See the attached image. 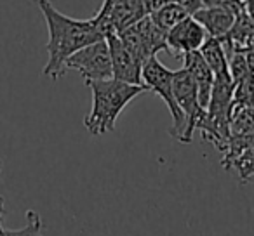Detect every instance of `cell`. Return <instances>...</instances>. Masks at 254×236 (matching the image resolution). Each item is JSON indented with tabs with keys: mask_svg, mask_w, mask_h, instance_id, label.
Segmentation results:
<instances>
[{
	"mask_svg": "<svg viewBox=\"0 0 254 236\" xmlns=\"http://www.w3.org/2000/svg\"><path fill=\"white\" fill-rule=\"evenodd\" d=\"M244 7H246V12L254 19V0H244Z\"/></svg>",
	"mask_w": 254,
	"mask_h": 236,
	"instance_id": "cell-17",
	"label": "cell"
},
{
	"mask_svg": "<svg viewBox=\"0 0 254 236\" xmlns=\"http://www.w3.org/2000/svg\"><path fill=\"white\" fill-rule=\"evenodd\" d=\"M120 37V40L124 42V46L131 50L143 64L150 59V57L157 56V52L166 50L169 52L167 47V33L162 28L155 25V21L152 19V16H145L143 19H139L136 25L129 26L124 32L117 33Z\"/></svg>",
	"mask_w": 254,
	"mask_h": 236,
	"instance_id": "cell-4",
	"label": "cell"
},
{
	"mask_svg": "<svg viewBox=\"0 0 254 236\" xmlns=\"http://www.w3.org/2000/svg\"><path fill=\"white\" fill-rule=\"evenodd\" d=\"M0 236H42V219L35 210L26 212V226L21 229H5L0 226Z\"/></svg>",
	"mask_w": 254,
	"mask_h": 236,
	"instance_id": "cell-14",
	"label": "cell"
},
{
	"mask_svg": "<svg viewBox=\"0 0 254 236\" xmlns=\"http://www.w3.org/2000/svg\"><path fill=\"white\" fill-rule=\"evenodd\" d=\"M173 78L174 71L166 68L157 56L150 57L145 64H143V84L153 91L157 95L164 99L167 109H169L171 116H173V127H171V136L174 139L180 141V138L183 136L185 131V116L181 113L180 106H178L176 99H174V91H173Z\"/></svg>",
	"mask_w": 254,
	"mask_h": 236,
	"instance_id": "cell-3",
	"label": "cell"
},
{
	"mask_svg": "<svg viewBox=\"0 0 254 236\" xmlns=\"http://www.w3.org/2000/svg\"><path fill=\"white\" fill-rule=\"evenodd\" d=\"M198 52L202 54V57L205 59V63L209 64V68L212 70L214 77L230 75L228 57H226L225 47H223V42L219 39L207 37V40L204 42V46L200 47Z\"/></svg>",
	"mask_w": 254,
	"mask_h": 236,
	"instance_id": "cell-12",
	"label": "cell"
},
{
	"mask_svg": "<svg viewBox=\"0 0 254 236\" xmlns=\"http://www.w3.org/2000/svg\"><path fill=\"white\" fill-rule=\"evenodd\" d=\"M202 2H204V7H205V4H207V2H209V0H202Z\"/></svg>",
	"mask_w": 254,
	"mask_h": 236,
	"instance_id": "cell-20",
	"label": "cell"
},
{
	"mask_svg": "<svg viewBox=\"0 0 254 236\" xmlns=\"http://www.w3.org/2000/svg\"><path fill=\"white\" fill-rule=\"evenodd\" d=\"M92 92V108L85 116L84 125L89 134L103 136L115 129V122L120 111L139 94L150 91L146 85H132L115 80H96L89 82Z\"/></svg>",
	"mask_w": 254,
	"mask_h": 236,
	"instance_id": "cell-2",
	"label": "cell"
},
{
	"mask_svg": "<svg viewBox=\"0 0 254 236\" xmlns=\"http://www.w3.org/2000/svg\"><path fill=\"white\" fill-rule=\"evenodd\" d=\"M46 18L49 40H47V59L42 73L51 80H58L64 75L66 59L92 42L103 40L105 37L98 32L91 19H73L60 12L51 0H32Z\"/></svg>",
	"mask_w": 254,
	"mask_h": 236,
	"instance_id": "cell-1",
	"label": "cell"
},
{
	"mask_svg": "<svg viewBox=\"0 0 254 236\" xmlns=\"http://www.w3.org/2000/svg\"><path fill=\"white\" fill-rule=\"evenodd\" d=\"M183 68L191 75L198 89V101H200L202 108L207 109L209 101H211L212 87H214V73L205 63L202 54L198 50L193 52H187L183 56Z\"/></svg>",
	"mask_w": 254,
	"mask_h": 236,
	"instance_id": "cell-9",
	"label": "cell"
},
{
	"mask_svg": "<svg viewBox=\"0 0 254 236\" xmlns=\"http://www.w3.org/2000/svg\"><path fill=\"white\" fill-rule=\"evenodd\" d=\"M110 47V57H112V71L113 78L126 84L145 85L143 84V63L124 46L117 33L106 37Z\"/></svg>",
	"mask_w": 254,
	"mask_h": 236,
	"instance_id": "cell-7",
	"label": "cell"
},
{
	"mask_svg": "<svg viewBox=\"0 0 254 236\" xmlns=\"http://www.w3.org/2000/svg\"><path fill=\"white\" fill-rule=\"evenodd\" d=\"M150 14L146 0H119L110 12V23L115 33L124 32Z\"/></svg>",
	"mask_w": 254,
	"mask_h": 236,
	"instance_id": "cell-11",
	"label": "cell"
},
{
	"mask_svg": "<svg viewBox=\"0 0 254 236\" xmlns=\"http://www.w3.org/2000/svg\"><path fill=\"white\" fill-rule=\"evenodd\" d=\"M119 0H103V5L101 9L98 11V14L92 18V21H94L96 28H98V32L101 33L103 37H108V35H113V28H112V23H110V12H112L113 5L117 4Z\"/></svg>",
	"mask_w": 254,
	"mask_h": 236,
	"instance_id": "cell-15",
	"label": "cell"
},
{
	"mask_svg": "<svg viewBox=\"0 0 254 236\" xmlns=\"http://www.w3.org/2000/svg\"><path fill=\"white\" fill-rule=\"evenodd\" d=\"M247 49H254V33H253V39H251L249 47H247Z\"/></svg>",
	"mask_w": 254,
	"mask_h": 236,
	"instance_id": "cell-19",
	"label": "cell"
},
{
	"mask_svg": "<svg viewBox=\"0 0 254 236\" xmlns=\"http://www.w3.org/2000/svg\"><path fill=\"white\" fill-rule=\"evenodd\" d=\"M167 2H176V4H180L181 7H185L190 12V16H193L195 12L204 7V2H202V0H167Z\"/></svg>",
	"mask_w": 254,
	"mask_h": 236,
	"instance_id": "cell-16",
	"label": "cell"
},
{
	"mask_svg": "<svg viewBox=\"0 0 254 236\" xmlns=\"http://www.w3.org/2000/svg\"><path fill=\"white\" fill-rule=\"evenodd\" d=\"M64 68L78 71L85 80V84L113 78L112 57H110V47L106 39L89 44L75 54H71L66 59Z\"/></svg>",
	"mask_w": 254,
	"mask_h": 236,
	"instance_id": "cell-6",
	"label": "cell"
},
{
	"mask_svg": "<svg viewBox=\"0 0 254 236\" xmlns=\"http://www.w3.org/2000/svg\"><path fill=\"white\" fill-rule=\"evenodd\" d=\"M150 16H152V19L155 21V25L167 33L169 30H173L178 23L187 19L188 16H190V12L185 7H181L180 4H176V2H166V4L160 5V7L157 9V11H153Z\"/></svg>",
	"mask_w": 254,
	"mask_h": 236,
	"instance_id": "cell-13",
	"label": "cell"
},
{
	"mask_svg": "<svg viewBox=\"0 0 254 236\" xmlns=\"http://www.w3.org/2000/svg\"><path fill=\"white\" fill-rule=\"evenodd\" d=\"M2 217H4V200L0 198V226H2Z\"/></svg>",
	"mask_w": 254,
	"mask_h": 236,
	"instance_id": "cell-18",
	"label": "cell"
},
{
	"mask_svg": "<svg viewBox=\"0 0 254 236\" xmlns=\"http://www.w3.org/2000/svg\"><path fill=\"white\" fill-rule=\"evenodd\" d=\"M173 91L174 99H176L178 106H180L181 113L185 116V131L183 136L180 138V142L188 144L191 141V138H193V132L197 131L198 124L205 116V109L202 108L200 101H198L197 84H195L191 75L185 68L174 71Z\"/></svg>",
	"mask_w": 254,
	"mask_h": 236,
	"instance_id": "cell-5",
	"label": "cell"
},
{
	"mask_svg": "<svg viewBox=\"0 0 254 236\" xmlns=\"http://www.w3.org/2000/svg\"><path fill=\"white\" fill-rule=\"evenodd\" d=\"M193 18L204 26L207 37L223 40L235 23V14L225 7H202L193 14Z\"/></svg>",
	"mask_w": 254,
	"mask_h": 236,
	"instance_id": "cell-10",
	"label": "cell"
},
{
	"mask_svg": "<svg viewBox=\"0 0 254 236\" xmlns=\"http://www.w3.org/2000/svg\"><path fill=\"white\" fill-rule=\"evenodd\" d=\"M0 167H2V163H0Z\"/></svg>",
	"mask_w": 254,
	"mask_h": 236,
	"instance_id": "cell-21",
	"label": "cell"
},
{
	"mask_svg": "<svg viewBox=\"0 0 254 236\" xmlns=\"http://www.w3.org/2000/svg\"><path fill=\"white\" fill-rule=\"evenodd\" d=\"M207 40V32L204 26L193 18L188 16L181 23H178L173 30L167 32V47L173 54H187L193 50H200L204 42Z\"/></svg>",
	"mask_w": 254,
	"mask_h": 236,
	"instance_id": "cell-8",
	"label": "cell"
}]
</instances>
